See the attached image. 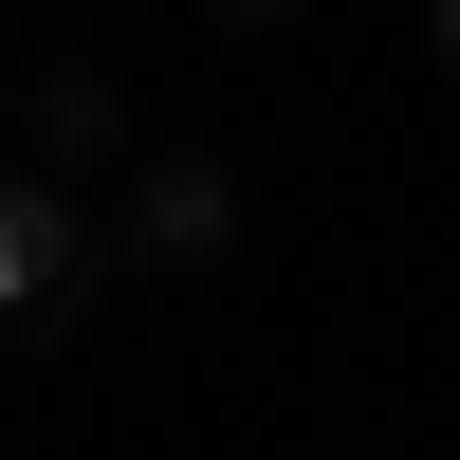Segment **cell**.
<instances>
[{"label": "cell", "mask_w": 460, "mask_h": 460, "mask_svg": "<svg viewBox=\"0 0 460 460\" xmlns=\"http://www.w3.org/2000/svg\"><path fill=\"white\" fill-rule=\"evenodd\" d=\"M111 258H129V277H221V258H240V166H221V147H129Z\"/></svg>", "instance_id": "2"}, {"label": "cell", "mask_w": 460, "mask_h": 460, "mask_svg": "<svg viewBox=\"0 0 460 460\" xmlns=\"http://www.w3.org/2000/svg\"><path fill=\"white\" fill-rule=\"evenodd\" d=\"M0 111H19V74H0Z\"/></svg>", "instance_id": "4"}, {"label": "cell", "mask_w": 460, "mask_h": 460, "mask_svg": "<svg viewBox=\"0 0 460 460\" xmlns=\"http://www.w3.org/2000/svg\"><path fill=\"white\" fill-rule=\"evenodd\" d=\"M442 56H460V19H442Z\"/></svg>", "instance_id": "5"}, {"label": "cell", "mask_w": 460, "mask_h": 460, "mask_svg": "<svg viewBox=\"0 0 460 460\" xmlns=\"http://www.w3.org/2000/svg\"><path fill=\"white\" fill-rule=\"evenodd\" d=\"M111 277H129V258H111V221L74 203L56 166H0V350H56Z\"/></svg>", "instance_id": "1"}, {"label": "cell", "mask_w": 460, "mask_h": 460, "mask_svg": "<svg viewBox=\"0 0 460 460\" xmlns=\"http://www.w3.org/2000/svg\"><path fill=\"white\" fill-rule=\"evenodd\" d=\"M0 129H37V147H56V184H74V166H129V93H111L93 56L19 74V111H0Z\"/></svg>", "instance_id": "3"}]
</instances>
